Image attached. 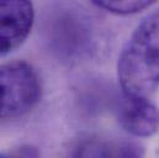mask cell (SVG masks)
<instances>
[{"instance_id":"obj_1","label":"cell","mask_w":159,"mask_h":158,"mask_svg":"<svg viewBox=\"0 0 159 158\" xmlns=\"http://www.w3.org/2000/svg\"><path fill=\"white\" fill-rule=\"evenodd\" d=\"M123 95L147 98L159 85V9L148 14L123 46L117 63Z\"/></svg>"},{"instance_id":"obj_2","label":"cell","mask_w":159,"mask_h":158,"mask_svg":"<svg viewBox=\"0 0 159 158\" xmlns=\"http://www.w3.org/2000/svg\"><path fill=\"white\" fill-rule=\"evenodd\" d=\"M37 72L26 62L16 61L0 66V120L24 116L41 98Z\"/></svg>"},{"instance_id":"obj_3","label":"cell","mask_w":159,"mask_h":158,"mask_svg":"<svg viewBox=\"0 0 159 158\" xmlns=\"http://www.w3.org/2000/svg\"><path fill=\"white\" fill-rule=\"evenodd\" d=\"M35 21L34 5L26 0H0V56L17 49Z\"/></svg>"},{"instance_id":"obj_4","label":"cell","mask_w":159,"mask_h":158,"mask_svg":"<svg viewBox=\"0 0 159 158\" xmlns=\"http://www.w3.org/2000/svg\"><path fill=\"white\" fill-rule=\"evenodd\" d=\"M117 118L120 125L136 137H151L159 130V109L147 98L123 95Z\"/></svg>"},{"instance_id":"obj_5","label":"cell","mask_w":159,"mask_h":158,"mask_svg":"<svg viewBox=\"0 0 159 158\" xmlns=\"http://www.w3.org/2000/svg\"><path fill=\"white\" fill-rule=\"evenodd\" d=\"M93 4L112 14L129 15V14H137L142 10H146L153 2L144 0V1H94Z\"/></svg>"},{"instance_id":"obj_6","label":"cell","mask_w":159,"mask_h":158,"mask_svg":"<svg viewBox=\"0 0 159 158\" xmlns=\"http://www.w3.org/2000/svg\"><path fill=\"white\" fill-rule=\"evenodd\" d=\"M0 158H37V152L32 147H21L20 150L0 152Z\"/></svg>"}]
</instances>
